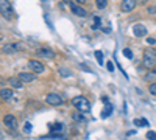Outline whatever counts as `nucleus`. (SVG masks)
<instances>
[{
    "mask_svg": "<svg viewBox=\"0 0 156 140\" xmlns=\"http://www.w3.org/2000/svg\"><path fill=\"white\" fill-rule=\"evenodd\" d=\"M142 64L145 69H154L156 67V50L153 47H147L142 55Z\"/></svg>",
    "mask_w": 156,
    "mask_h": 140,
    "instance_id": "f257e3e1",
    "label": "nucleus"
},
{
    "mask_svg": "<svg viewBox=\"0 0 156 140\" xmlns=\"http://www.w3.org/2000/svg\"><path fill=\"white\" fill-rule=\"evenodd\" d=\"M72 104H73V108H76L78 112H89V111H90L89 100H87L86 97H81V95L73 97V98H72Z\"/></svg>",
    "mask_w": 156,
    "mask_h": 140,
    "instance_id": "f03ea898",
    "label": "nucleus"
},
{
    "mask_svg": "<svg viewBox=\"0 0 156 140\" xmlns=\"http://www.w3.org/2000/svg\"><path fill=\"white\" fill-rule=\"evenodd\" d=\"M0 14H2L6 20H11L14 17V11H12V6L8 0H0Z\"/></svg>",
    "mask_w": 156,
    "mask_h": 140,
    "instance_id": "7ed1b4c3",
    "label": "nucleus"
},
{
    "mask_svg": "<svg viewBox=\"0 0 156 140\" xmlns=\"http://www.w3.org/2000/svg\"><path fill=\"white\" fill-rule=\"evenodd\" d=\"M28 69H30V72L34 73V75L44 73V70H45L44 64H42L41 61H37V59H30V61H28Z\"/></svg>",
    "mask_w": 156,
    "mask_h": 140,
    "instance_id": "20e7f679",
    "label": "nucleus"
},
{
    "mask_svg": "<svg viewBox=\"0 0 156 140\" xmlns=\"http://www.w3.org/2000/svg\"><path fill=\"white\" fill-rule=\"evenodd\" d=\"M36 55H37L39 58H44V59H55V58H56V53H55L51 48H48V47L37 48V50H36Z\"/></svg>",
    "mask_w": 156,
    "mask_h": 140,
    "instance_id": "39448f33",
    "label": "nucleus"
},
{
    "mask_svg": "<svg viewBox=\"0 0 156 140\" xmlns=\"http://www.w3.org/2000/svg\"><path fill=\"white\" fill-rule=\"evenodd\" d=\"M45 101H47V104H50V106H61V104L64 103L62 97H61L59 94H55V92L48 94V95L45 97Z\"/></svg>",
    "mask_w": 156,
    "mask_h": 140,
    "instance_id": "423d86ee",
    "label": "nucleus"
},
{
    "mask_svg": "<svg viewBox=\"0 0 156 140\" xmlns=\"http://www.w3.org/2000/svg\"><path fill=\"white\" fill-rule=\"evenodd\" d=\"M69 6H70V11L73 12L75 16H78V17H86V16H87V11H86V8H83L81 5L73 3V2H69Z\"/></svg>",
    "mask_w": 156,
    "mask_h": 140,
    "instance_id": "0eeeda50",
    "label": "nucleus"
},
{
    "mask_svg": "<svg viewBox=\"0 0 156 140\" xmlns=\"http://www.w3.org/2000/svg\"><path fill=\"white\" fill-rule=\"evenodd\" d=\"M136 5H137L136 0H122L119 8H120L122 12H131V11L136 8Z\"/></svg>",
    "mask_w": 156,
    "mask_h": 140,
    "instance_id": "6e6552de",
    "label": "nucleus"
},
{
    "mask_svg": "<svg viewBox=\"0 0 156 140\" xmlns=\"http://www.w3.org/2000/svg\"><path fill=\"white\" fill-rule=\"evenodd\" d=\"M23 50L22 44H17V42H12V44H5L2 47V52L3 53H16V52H20Z\"/></svg>",
    "mask_w": 156,
    "mask_h": 140,
    "instance_id": "1a4fd4ad",
    "label": "nucleus"
},
{
    "mask_svg": "<svg viewBox=\"0 0 156 140\" xmlns=\"http://www.w3.org/2000/svg\"><path fill=\"white\" fill-rule=\"evenodd\" d=\"M3 123H5L6 128H9V129H16L17 128V118L14 115H11V114H8V115L3 117Z\"/></svg>",
    "mask_w": 156,
    "mask_h": 140,
    "instance_id": "9d476101",
    "label": "nucleus"
},
{
    "mask_svg": "<svg viewBox=\"0 0 156 140\" xmlns=\"http://www.w3.org/2000/svg\"><path fill=\"white\" fill-rule=\"evenodd\" d=\"M19 80L25 84V83H34L36 81V75L31 72H22L19 73Z\"/></svg>",
    "mask_w": 156,
    "mask_h": 140,
    "instance_id": "9b49d317",
    "label": "nucleus"
},
{
    "mask_svg": "<svg viewBox=\"0 0 156 140\" xmlns=\"http://www.w3.org/2000/svg\"><path fill=\"white\" fill-rule=\"evenodd\" d=\"M12 97H14V92H12V89H9V87L0 89V100H3V101H11Z\"/></svg>",
    "mask_w": 156,
    "mask_h": 140,
    "instance_id": "f8f14e48",
    "label": "nucleus"
},
{
    "mask_svg": "<svg viewBox=\"0 0 156 140\" xmlns=\"http://www.w3.org/2000/svg\"><path fill=\"white\" fill-rule=\"evenodd\" d=\"M133 34L136 37H144L147 34V28L144 27V23H136L133 27Z\"/></svg>",
    "mask_w": 156,
    "mask_h": 140,
    "instance_id": "ddd939ff",
    "label": "nucleus"
},
{
    "mask_svg": "<svg viewBox=\"0 0 156 140\" xmlns=\"http://www.w3.org/2000/svg\"><path fill=\"white\" fill-rule=\"evenodd\" d=\"M144 80H145L147 83H156V67H154V69H150V70L145 73Z\"/></svg>",
    "mask_w": 156,
    "mask_h": 140,
    "instance_id": "4468645a",
    "label": "nucleus"
},
{
    "mask_svg": "<svg viewBox=\"0 0 156 140\" xmlns=\"http://www.w3.org/2000/svg\"><path fill=\"white\" fill-rule=\"evenodd\" d=\"M8 83L11 87H14V89H20L23 86V83L19 80V76H11V78H8Z\"/></svg>",
    "mask_w": 156,
    "mask_h": 140,
    "instance_id": "2eb2a0df",
    "label": "nucleus"
},
{
    "mask_svg": "<svg viewBox=\"0 0 156 140\" xmlns=\"http://www.w3.org/2000/svg\"><path fill=\"white\" fill-rule=\"evenodd\" d=\"M111 112H112V106H111V104H106V106H105V109L101 111V118L109 117V115H111Z\"/></svg>",
    "mask_w": 156,
    "mask_h": 140,
    "instance_id": "dca6fc26",
    "label": "nucleus"
},
{
    "mask_svg": "<svg viewBox=\"0 0 156 140\" xmlns=\"http://www.w3.org/2000/svg\"><path fill=\"white\" fill-rule=\"evenodd\" d=\"M95 6L98 9H105L108 6V0H95Z\"/></svg>",
    "mask_w": 156,
    "mask_h": 140,
    "instance_id": "f3484780",
    "label": "nucleus"
},
{
    "mask_svg": "<svg viewBox=\"0 0 156 140\" xmlns=\"http://www.w3.org/2000/svg\"><path fill=\"white\" fill-rule=\"evenodd\" d=\"M72 118H73L75 121H78V123L84 121V117H83V114H81V112H75L73 115H72Z\"/></svg>",
    "mask_w": 156,
    "mask_h": 140,
    "instance_id": "a211bd4d",
    "label": "nucleus"
},
{
    "mask_svg": "<svg viewBox=\"0 0 156 140\" xmlns=\"http://www.w3.org/2000/svg\"><path fill=\"white\" fill-rule=\"evenodd\" d=\"M134 125L136 126H148V121L145 118H136L134 120Z\"/></svg>",
    "mask_w": 156,
    "mask_h": 140,
    "instance_id": "6ab92c4d",
    "label": "nucleus"
},
{
    "mask_svg": "<svg viewBox=\"0 0 156 140\" xmlns=\"http://www.w3.org/2000/svg\"><path fill=\"white\" fill-rule=\"evenodd\" d=\"M62 131V125L61 123H55L51 126V132H61Z\"/></svg>",
    "mask_w": 156,
    "mask_h": 140,
    "instance_id": "aec40b11",
    "label": "nucleus"
},
{
    "mask_svg": "<svg viewBox=\"0 0 156 140\" xmlns=\"http://www.w3.org/2000/svg\"><path fill=\"white\" fill-rule=\"evenodd\" d=\"M58 72H59V75H61V76H64V78H67V76H70V75H72L67 69H64V67H61Z\"/></svg>",
    "mask_w": 156,
    "mask_h": 140,
    "instance_id": "412c9836",
    "label": "nucleus"
},
{
    "mask_svg": "<svg viewBox=\"0 0 156 140\" xmlns=\"http://www.w3.org/2000/svg\"><path fill=\"white\" fill-rule=\"evenodd\" d=\"M95 58H97V62L101 66L103 64V53L100 52V50H97V52H95Z\"/></svg>",
    "mask_w": 156,
    "mask_h": 140,
    "instance_id": "4be33fe9",
    "label": "nucleus"
},
{
    "mask_svg": "<svg viewBox=\"0 0 156 140\" xmlns=\"http://www.w3.org/2000/svg\"><path fill=\"white\" fill-rule=\"evenodd\" d=\"M148 92H150L153 97H156V83H150V86H148Z\"/></svg>",
    "mask_w": 156,
    "mask_h": 140,
    "instance_id": "5701e85b",
    "label": "nucleus"
},
{
    "mask_svg": "<svg viewBox=\"0 0 156 140\" xmlns=\"http://www.w3.org/2000/svg\"><path fill=\"white\" fill-rule=\"evenodd\" d=\"M100 27V17L94 16V25H92V30H97Z\"/></svg>",
    "mask_w": 156,
    "mask_h": 140,
    "instance_id": "b1692460",
    "label": "nucleus"
},
{
    "mask_svg": "<svg viewBox=\"0 0 156 140\" xmlns=\"http://www.w3.org/2000/svg\"><path fill=\"white\" fill-rule=\"evenodd\" d=\"M147 12H148L150 16H154V14H156V5H151V6H148V8H147Z\"/></svg>",
    "mask_w": 156,
    "mask_h": 140,
    "instance_id": "393cba45",
    "label": "nucleus"
},
{
    "mask_svg": "<svg viewBox=\"0 0 156 140\" xmlns=\"http://www.w3.org/2000/svg\"><path fill=\"white\" fill-rule=\"evenodd\" d=\"M123 55H125L128 59H131V58H133V52H131L129 48H123Z\"/></svg>",
    "mask_w": 156,
    "mask_h": 140,
    "instance_id": "a878e982",
    "label": "nucleus"
},
{
    "mask_svg": "<svg viewBox=\"0 0 156 140\" xmlns=\"http://www.w3.org/2000/svg\"><path fill=\"white\" fill-rule=\"evenodd\" d=\"M147 138L148 140H156V132L154 131H148L147 132Z\"/></svg>",
    "mask_w": 156,
    "mask_h": 140,
    "instance_id": "bb28decb",
    "label": "nucleus"
},
{
    "mask_svg": "<svg viewBox=\"0 0 156 140\" xmlns=\"http://www.w3.org/2000/svg\"><path fill=\"white\" fill-rule=\"evenodd\" d=\"M30 131H31V125H30V123L27 121V123L23 125V132H27V134H28Z\"/></svg>",
    "mask_w": 156,
    "mask_h": 140,
    "instance_id": "cd10ccee",
    "label": "nucleus"
},
{
    "mask_svg": "<svg viewBox=\"0 0 156 140\" xmlns=\"http://www.w3.org/2000/svg\"><path fill=\"white\" fill-rule=\"evenodd\" d=\"M147 42H148V45H154L156 39H154V37H147Z\"/></svg>",
    "mask_w": 156,
    "mask_h": 140,
    "instance_id": "c85d7f7f",
    "label": "nucleus"
},
{
    "mask_svg": "<svg viewBox=\"0 0 156 140\" xmlns=\"http://www.w3.org/2000/svg\"><path fill=\"white\" fill-rule=\"evenodd\" d=\"M106 66H108V70H109V72H114V66H112V62H111V61L108 62Z\"/></svg>",
    "mask_w": 156,
    "mask_h": 140,
    "instance_id": "c756f323",
    "label": "nucleus"
},
{
    "mask_svg": "<svg viewBox=\"0 0 156 140\" xmlns=\"http://www.w3.org/2000/svg\"><path fill=\"white\" fill-rule=\"evenodd\" d=\"M136 2H137L139 5H145V3L148 2V0H136Z\"/></svg>",
    "mask_w": 156,
    "mask_h": 140,
    "instance_id": "7c9ffc66",
    "label": "nucleus"
},
{
    "mask_svg": "<svg viewBox=\"0 0 156 140\" xmlns=\"http://www.w3.org/2000/svg\"><path fill=\"white\" fill-rule=\"evenodd\" d=\"M73 2H75V3H78V5H83V3L86 2V0H73Z\"/></svg>",
    "mask_w": 156,
    "mask_h": 140,
    "instance_id": "2f4dec72",
    "label": "nucleus"
},
{
    "mask_svg": "<svg viewBox=\"0 0 156 140\" xmlns=\"http://www.w3.org/2000/svg\"><path fill=\"white\" fill-rule=\"evenodd\" d=\"M126 134H128V135H133V134H136V129H131V131H128Z\"/></svg>",
    "mask_w": 156,
    "mask_h": 140,
    "instance_id": "473e14b6",
    "label": "nucleus"
},
{
    "mask_svg": "<svg viewBox=\"0 0 156 140\" xmlns=\"http://www.w3.org/2000/svg\"><path fill=\"white\" fill-rule=\"evenodd\" d=\"M101 101L103 103H108V97H101Z\"/></svg>",
    "mask_w": 156,
    "mask_h": 140,
    "instance_id": "72a5a7b5",
    "label": "nucleus"
},
{
    "mask_svg": "<svg viewBox=\"0 0 156 140\" xmlns=\"http://www.w3.org/2000/svg\"><path fill=\"white\" fill-rule=\"evenodd\" d=\"M64 2H66V3H69V2H70V0H64Z\"/></svg>",
    "mask_w": 156,
    "mask_h": 140,
    "instance_id": "f704fd0d",
    "label": "nucleus"
},
{
    "mask_svg": "<svg viewBox=\"0 0 156 140\" xmlns=\"http://www.w3.org/2000/svg\"><path fill=\"white\" fill-rule=\"evenodd\" d=\"M0 39H2V37H0Z\"/></svg>",
    "mask_w": 156,
    "mask_h": 140,
    "instance_id": "c9c22d12",
    "label": "nucleus"
}]
</instances>
